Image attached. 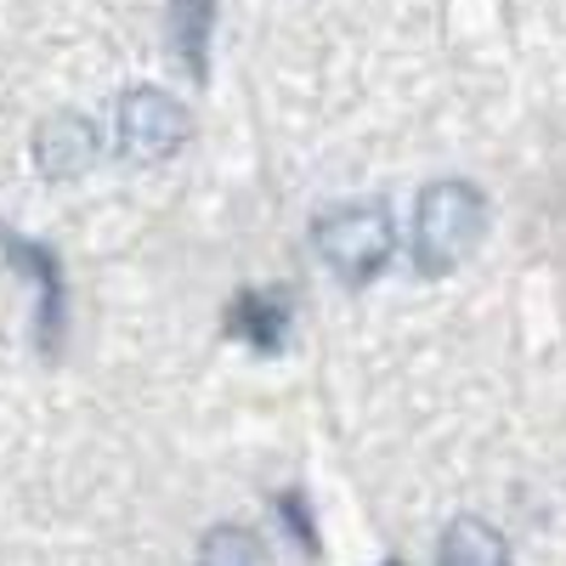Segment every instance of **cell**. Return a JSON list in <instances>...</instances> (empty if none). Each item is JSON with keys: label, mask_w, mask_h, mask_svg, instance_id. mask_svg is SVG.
<instances>
[{"label": "cell", "mask_w": 566, "mask_h": 566, "mask_svg": "<svg viewBox=\"0 0 566 566\" xmlns=\"http://www.w3.org/2000/svg\"><path fill=\"white\" fill-rule=\"evenodd\" d=\"M488 239V199L476 181H431L413 205V266L424 277H448Z\"/></svg>", "instance_id": "1"}, {"label": "cell", "mask_w": 566, "mask_h": 566, "mask_svg": "<svg viewBox=\"0 0 566 566\" xmlns=\"http://www.w3.org/2000/svg\"><path fill=\"white\" fill-rule=\"evenodd\" d=\"M312 250L340 283H374L397 255V227L386 205H328L312 221Z\"/></svg>", "instance_id": "2"}, {"label": "cell", "mask_w": 566, "mask_h": 566, "mask_svg": "<svg viewBox=\"0 0 566 566\" xmlns=\"http://www.w3.org/2000/svg\"><path fill=\"white\" fill-rule=\"evenodd\" d=\"M114 130H119V154L136 159V165H159L170 159L181 142H187V108L159 85H136L119 97V114H114Z\"/></svg>", "instance_id": "3"}, {"label": "cell", "mask_w": 566, "mask_h": 566, "mask_svg": "<svg viewBox=\"0 0 566 566\" xmlns=\"http://www.w3.org/2000/svg\"><path fill=\"white\" fill-rule=\"evenodd\" d=\"M97 148H103V136L85 114H52L34 130V165L52 181H80L97 165Z\"/></svg>", "instance_id": "4"}, {"label": "cell", "mask_w": 566, "mask_h": 566, "mask_svg": "<svg viewBox=\"0 0 566 566\" xmlns=\"http://www.w3.org/2000/svg\"><path fill=\"white\" fill-rule=\"evenodd\" d=\"M437 566H515V560H510V538L493 522L459 515V522H448L442 538H437Z\"/></svg>", "instance_id": "5"}, {"label": "cell", "mask_w": 566, "mask_h": 566, "mask_svg": "<svg viewBox=\"0 0 566 566\" xmlns=\"http://www.w3.org/2000/svg\"><path fill=\"white\" fill-rule=\"evenodd\" d=\"M210 29H216V0H170V45L193 74L210 69Z\"/></svg>", "instance_id": "6"}, {"label": "cell", "mask_w": 566, "mask_h": 566, "mask_svg": "<svg viewBox=\"0 0 566 566\" xmlns=\"http://www.w3.org/2000/svg\"><path fill=\"white\" fill-rule=\"evenodd\" d=\"M193 566H266V549L250 527H210L199 538V560Z\"/></svg>", "instance_id": "7"}, {"label": "cell", "mask_w": 566, "mask_h": 566, "mask_svg": "<svg viewBox=\"0 0 566 566\" xmlns=\"http://www.w3.org/2000/svg\"><path fill=\"white\" fill-rule=\"evenodd\" d=\"M232 335L255 340L261 352L283 346V301H272V295H244L239 306H232Z\"/></svg>", "instance_id": "8"}]
</instances>
